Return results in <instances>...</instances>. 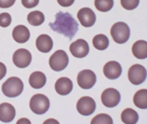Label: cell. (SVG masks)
I'll use <instances>...</instances> for the list:
<instances>
[{
    "mask_svg": "<svg viewBox=\"0 0 147 124\" xmlns=\"http://www.w3.org/2000/svg\"><path fill=\"white\" fill-rule=\"evenodd\" d=\"M49 26L53 31L63 34L70 40L72 39L79 29V24L70 13L61 11L57 13L55 21L50 23Z\"/></svg>",
    "mask_w": 147,
    "mask_h": 124,
    "instance_id": "6da1fadb",
    "label": "cell"
},
{
    "mask_svg": "<svg viewBox=\"0 0 147 124\" xmlns=\"http://www.w3.org/2000/svg\"><path fill=\"white\" fill-rule=\"evenodd\" d=\"M24 83L18 77H11L2 85L3 93L9 98H15L19 96L24 90Z\"/></svg>",
    "mask_w": 147,
    "mask_h": 124,
    "instance_id": "7a4b0ae2",
    "label": "cell"
},
{
    "mask_svg": "<svg viewBox=\"0 0 147 124\" xmlns=\"http://www.w3.org/2000/svg\"><path fill=\"white\" fill-rule=\"evenodd\" d=\"M110 34L116 43L125 44L130 38V28L126 23L119 21L112 26Z\"/></svg>",
    "mask_w": 147,
    "mask_h": 124,
    "instance_id": "3957f363",
    "label": "cell"
},
{
    "mask_svg": "<svg viewBox=\"0 0 147 124\" xmlns=\"http://www.w3.org/2000/svg\"><path fill=\"white\" fill-rule=\"evenodd\" d=\"M30 107L34 113L42 115L47 113L50 108V100L44 94H37L31 98Z\"/></svg>",
    "mask_w": 147,
    "mask_h": 124,
    "instance_id": "277c9868",
    "label": "cell"
},
{
    "mask_svg": "<svg viewBox=\"0 0 147 124\" xmlns=\"http://www.w3.org/2000/svg\"><path fill=\"white\" fill-rule=\"evenodd\" d=\"M69 64L67 53L62 50H57L49 59V66L55 72H60L66 68Z\"/></svg>",
    "mask_w": 147,
    "mask_h": 124,
    "instance_id": "5b68a950",
    "label": "cell"
},
{
    "mask_svg": "<svg viewBox=\"0 0 147 124\" xmlns=\"http://www.w3.org/2000/svg\"><path fill=\"white\" fill-rule=\"evenodd\" d=\"M147 71L144 66L140 64H134L128 70V78L134 85H139L145 81Z\"/></svg>",
    "mask_w": 147,
    "mask_h": 124,
    "instance_id": "8992f818",
    "label": "cell"
},
{
    "mask_svg": "<svg viewBox=\"0 0 147 124\" xmlns=\"http://www.w3.org/2000/svg\"><path fill=\"white\" fill-rule=\"evenodd\" d=\"M121 100V95L114 88L105 89L101 94V101L105 107L113 108L117 107Z\"/></svg>",
    "mask_w": 147,
    "mask_h": 124,
    "instance_id": "52a82bcc",
    "label": "cell"
},
{
    "mask_svg": "<svg viewBox=\"0 0 147 124\" xmlns=\"http://www.w3.org/2000/svg\"><path fill=\"white\" fill-rule=\"evenodd\" d=\"M76 108L81 115L88 116L91 115L95 111L96 104L93 98L85 96L81 97L78 101Z\"/></svg>",
    "mask_w": 147,
    "mask_h": 124,
    "instance_id": "ba28073f",
    "label": "cell"
},
{
    "mask_svg": "<svg viewBox=\"0 0 147 124\" xmlns=\"http://www.w3.org/2000/svg\"><path fill=\"white\" fill-rule=\"evenodd\" d=\"M96 82V74L91 70H82L77 75V83L82 89H89L92 88Z\"/></svg>",
    "mask_w": 147,
    "mask_h": 124,
    "instance_id": "9c48e42d",
    "label": "cell"
},
{
    "mask_svg": "<svg viewBox=\"0 0 147 124\" xmlns=\"http://www.w3.org/2000/svg\"><path fill=\"white\" fill-rule=\"evenodd\" d=\"M12 61L17 67L20 68H26L28 67L31 62V54L26 49H18L13 54Z\"/></svg>",
    "mask_w": 147,
    "mask_h": 124,
    "instance_id": "30bf717a",
    "label": "cell"
},
{
    "mask_svg": "<svg viewBox=\"0 0 147 124\" xmlns=\"http://www.w3.org/2000/svg\"><path fill=\"white\" fill-rule=\"evenodd\" d=\"M69 50L74 56L77 58H84L88 54L90 47L88 42L84 39H78L72 43Z\"/></svg>",
    "mask_w": 147,
    "mask_h": 124,
    "instance_id": "8fae6325",
    "label": "cell"
},
{
    "mask_svg": "<svg viewBox=\"0 0 147 124\" xmlns=\"http://www.w3.org/2000/svg\"><path fill=\"white\" fill-rule=\"evenodd\" d=\"M77 18L81 25L86 27L93 26L96 20L95 13L88 7L82 8L77 13Z\"/></svg>",
    "mask_w": 147,
    "mask_h": 124,
    "instance_id": "7c38bea8",
    "label": "cell"
},
{
    "mask_svg": "<svg viewBox=\"0 0 147 124\" xmlns=\"http://www.w3.org/2000/svg\"><path fill=\"white\" fill-rule=\"evenodd\" d=\"M104 75L108 79L115 80L121 76L122 68L119 62L112 61L105 64L103 68Z\"/></svg>",
    "mask_w": 147,
    "mask_h": 124,
    "instance_id": "4fadbf2b",
    "label": "cell"
},
{
    "mask_svg": "<svg viewBox=\"0 0 147 124\" xmlns=\"http://www.w3.org/2000/svg\"><path fill=\"white\" fill-rule=\"evenodd\" d=\"M16 117V109L8 103L0 104V121L4 123L12 122Z\"/></svg>",
    "mask_w": 147,
    "mask_h": 124,
    "instance_id": "5bb4252c",
    "label": "cell"
},
{
    "mask_svg": "<svg viewBox=\"0 0 147 124\" xmlns=\"http://www.w3.org/2000/svg\"><path fill=\"white\" fill-rule=\"evenodd\" d=\"M55 88L57 92L59 95H68L71 92L73 89L72 81L67 77H61L55 82Z\"/></svg>",
    "mask_w": 147,
    "mask_h": 124,
    "instance_id": "9a60e30c",
    "label": "cell"
},
{
    "mask_svg": "<svg viewBox=\"0 0 147 124\" xmlns=\"http://www.w3.org/2000/svg\"><path fill=\"white\" fill-rule=\"evenodd\" d=\"M12 37L17 43L24 44L30 39V31L28 28L24 25H18L13 29Z\"/></svg>",
    "mask_w": 147,
    "mask_h": 124,
    "instance_id": "2e32d148",
    "label": "cell"
},
{
    "mask_svg": "<svg viewBox=\"0 0 147 124\" xmlns=\"http://www.w3.org/2000/svg\"><path fill=\"white\" fill-rule=\"evenodd\" d=\"M36 47L39 52L47 53L51 51L53 48V40L47 34H41L36 39Z\"/></svg>",
    "mask_w": 147,
    "mask_h": 124,
    "instance_id": "e0dca14e",
    "label": "cell"
},
{
    "mask_svg": "<svg viewBox=\"0 0 147 124\" xmlns=\"http://www.w3.org/2000/svg\"><path fill=\"white\" fill-rule=\"evenodd\" d=\"M132 52L134 56L139 59L147 58V42L145 40H137L133 44Z\"/></svg>",
    "mask_w": 147,
    "mask_h": 124,
    "instance_id": "ac0fdd59",
    "label": "cell"
},
{
    "mask_svg": "<svg viewBox=\"0 0 147 124\" xmlns=\"http://www.w3.org/2000/svg\"><path fill=\"white\" fill-rule=\"evenodd\" d=\"M47 78L44 73L36 71L32 73L29 78V83L34 89H40L45 86Z\"/></svg>",
    "mask_w": 147,
    "mask_h": 124,
    "instance_id": "d6986e66",
    "label": "cell"
},
{
    "mask_svg": "<svg viewBox=\"0 0 147 124\" xmlns=\"http://www.w3.org/2000/svg\"><path fill=\"white\" fill-rule=\"evenodd\" d=\"M121 119L123 123L126 124H135L139 121V114L134 109L126 108L121 114Z\"/></svg>",
    "mask_w": 147,
    "mask_h": 124,
    "instance_id": "ffe728a7",
    "label": "cell"
},
{
    "mask_svg": "<svg viewBox=\"0 0 147 124\" xmlns=\"http://www.w3.org/2000/svg\"><path fill=\"white\" fill-rule=\"evenodd\" d=\"M133 102L136 106L140 109H147V89L138 90L134 94Z\"/></svg>",
    "mask_w": 147,
    "mask_h": 124,
    "instance_id": "44dd1931",
    "label": "cell"
},
{
    "mask_svg": "<svg viewBox=\"0 0 147 124\" xmlns=\"http://www.w3.org/2000/svg\"><path fill=\"white\" fill-rule=\"evenodd\" d=\"M94 47L98 50H104L107 49L109 45V40L104 34H98L95 36L93 39Z\"/></svg>",
    "mask_w": 147,
    "mask_h": 124,
    "instance_id": "7402d4cb",
    "label": "cell"
},
{
    "mask_svg": "<svg viewBox=\"0 0 147 124\" xmlns=\"http://www.w3.org/2000/svg\"><path fill=\"white\" fill-rule=\"evenodd\" d=\"M27 20L31 25L37 26L42 25L44 22L45 16L42 12L35 11L28 15Z\"/></svg>",
    "mask_w": 147,
    "mask_h": 124,
    "instance_id": "603a6c76",
    "label": "cell"
},
{
    "mask_svg": "<svg viewBox=\"0 0 147 124\" xmlns=\"http://www.w3.org/2000/svg\"><path fill=\"white\" fill-rule=\"evenodd\" d=\"M114 4L113 0H95L94 5L98 11L106 12L111 10Z\"/></svg>",
    "mask_w": 147,
    "mask_h": 124,
    "instance_id": "cb8c5ba5",
    "label": "cell"
},
{
    "mask_svg": "<svg viewBox=\"0 0 147 124\" xmlns=\"http://www.w3.org/2000/svg\"><path fill=\"white\" fill-rule=\"evenodd\" d=\"M91 124H113V119L107 114H99L96 116L91 122Z\"/></svg>",
    "mask_w": 147,
    "mask_h": 124,
    "instance_id": "d4e9b609",
    "label": "cell"
},
{
    "mask_svg": "<svg viewBox=\"0 0 147 124\" xmlns=\"http://www.w3.org/2000/svg\"><path fill=\"white\" fill-rule=\"evenodd\" d=\"M140 3V0H121V4L124 9L128 11L134 10Z\"/></svg>",
    "mask_w": 147,
    "mask_h": 124,
    "instance_id": "484cf974",
    "label": "cell"
},
{
    "mask_svg": "<svg viewBox=\"0 0 147 124\" xmlns=\"http://www.w3.org/2000/svg\"><path fill=\"white\" fill-rule=\"evenodd\" d=\"M12 18L11 15L7 12L0 13V26L3 27H8L11 25Z\"/></svg>",
    "mask_w": 147,
    "mask_h": 124,
    "instance_id": "4316f807",
    "label": "cell"
},
{
    "mask_svg": "<svg viewBox=\"0 0 147 124\" xmlns=\"http://www.w3.org/2000/svg\"><path fill=\"white\" fill-rule=\"evenodd\" d=\"M39 0H22V3L25 7L31 9L38 5Z\"/></svg>",
    "mask_w": 147,
    "mask_h": 124,
    "instance_id": "83f0119b",
    "label": "cell"
},
{
    "mask_svg": "<svg viewBox=\"0 0 147 124\" xmlns=\"http://www.w3.org/2000/svg\"><path fill=\"white\" fill-rule=\"evenodd\" d=\"M16 0H0V7L9 8L14 4Z\"/></svg>",
    "mask_w": 147,
    "mask_h": 124,
    "instance_id": "f1b7e54d",
    "label": "cell"
},
{
    "mask_svg": "<svg viewBox=\"0 0 147 124\" xmlns=\"http://www.w3.org/2000/svg\"><path fill=\"white\" fill-rule=\"evenodd\" d=\"M75 0H57V2L62 7H69L72 5Z\"/></svg>",
    "mask_w": 147,
    "mask_h": 124,
    "instance_id": "f546056e",
    "label": "cell"
},
{
    "mask_svg": "<svg viewBox=\"0 0 147 124\" xmlns=\"http://www.w3.org/2000/svg\"><path fill=\"white\" fill-rule=\"evenodd\" d=\"M7 72V68L6 66L2 62H0V80L6 76Z\"/></svg>",
    "mask_w": 147,
    "mask_h": 124,
    "instance_id": "4dcf8cb0",
    "label": "cell"
}]
</instances>
